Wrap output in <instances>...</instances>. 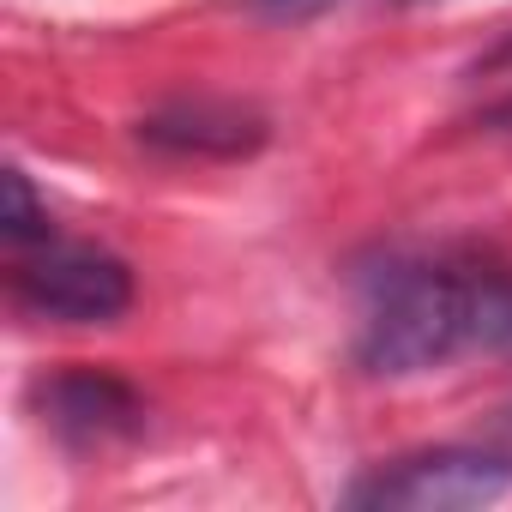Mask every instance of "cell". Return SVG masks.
Segmentation results:
<instances>
[{
  "mask_svg": "<svg viewBox=\"0 0 512 512\" xmlns=\"http://www.w3.org/2000/svg\"><path fill=\"white\" fill-rule=\"evenodd\" d=\"M500 278H476V272H446V266H416L398 272L356 344V362L368 374H428L440 362H452L458 350L488 338V308H494Z\"/></svg>",
  "mask_w": 512,
  "mask_h": 512,
  "instance_id": "1",
  "label": "cell"
},
{
  "mask_svg": "<svg viewBox=\"0 0 512 512\" xmlns=\"http://www.w3.org/2000/svg\"><path fill=\"white\" fill-rule=\"evenodd\" d=\"M13 290L31 320H55V326H115L133 308L127 260L85 241H55V235L19 260Z\"/></svg>",
  "mask_w": 512,
  "mask_h": 512,
  "instance_id": "2",
  "label": "cell"
},
{
  "mask_svg": "<svg viewBox=\"0 0 512 512\" xmlns=\"http://www.w3.org/2000/svg\"><path fill=\"white\" fill-rule=\"evenodd\" d=\"M506 488H512V458L482 446H434V452L380 464L368 482L350 488V500L380 512H470L500 500Z\"/></svg>",
  "mask_w": 512,
  "mask_h": 512,
  "instance_id": "3",
  "label": "cell"
},
{
  "mask_svg": "<svg viewBox=\"0 0 512 512\" xmlns=\"http://www.w3.org/2000/svg\"><path fill=\"white\" fill-rule=\"evenodd\" d=\"M43 416L73 446H109L145 422V404L127 380H115L103 368H73V374H55L43 386Z\"/></svg>",
  "mask_w": 512,
  "mask_h": 512,
  "instance_id": "4",
  "label": "cell"
},
{
  "mask_svg": "<svg viewBox=\"0 0 512 512\" xmlns=\"http://www.w3.org/2000/svg\"><path fill=\"white\" fill-rule=\"evenodd\" d=\"M139 139L169 151V157H247V151L266 145V121L241 103L193 97V103H169V109L145 115Z\"/></svg>",
  "mask_w": 512,
  "mask_h": 512,
  "instance_id": "5",
  "label": "cell"
},
{
  "mask_svg": "<svg viewBox=\"0 0 512 512\" xmlns=\"http://www.w3.org/2000/svg\"><path fill=\"white\" fill-rule=\"evenodd\" d=\"M7 235H13V247L49 241V205L31 193L25 169H7Z\"/></svg>",
  "mask_w": 512,
  "mask_h": 512,
  "instance_id": "6",
  "label": "cell"
},
{
  "mask_svg": "<svg viewBox=\"0 0 512 512\" xmlns=\"http://www.w3.org/2000/svg\"><path fill=\"white\" fill-rule=\"evenodd\" d=\"M488 350H512V284L500 278V290H494V308H488V338H482Z\"/></svg>",
  "mask_w": 512,
  "mask_h": 512,
  "instance_id": "7",
  "label": "cell"
},
{
  "mask_svg": "<svg viewBox=\"0 0 512 512\" xmlns=\"http://www.w3.org/2000/svg\"><path fill=\"white\" fill-rule=\"evenodd\" d=\"M332 0H253V13L260 19H278V25H302V19H314V13H326Z\"/></svg>",
  "mask_w": 512,
  "mask_h": 512,
  "instance_id": "8",
  "label": "cell"
}]
</instances>
